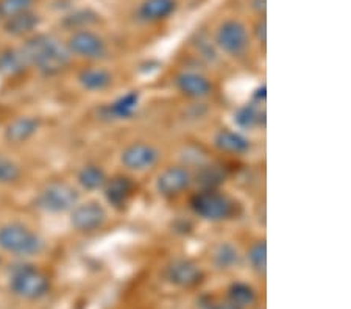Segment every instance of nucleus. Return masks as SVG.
Returning <instances> with one entry per match:
<instances>
[{"instance_id":"obj_22","label":"nucleus","mask_w":351,"mask_h":309,"mask_svg":"<svg viewBox=\"0 0 351 309\" xmlns=\"http://www.w3.org/2000/svg\"><path fill=\"white\" fill-rule=\"evenodd\" d=\"M28 67L27 61L19 50H3L0 52V75L16 77L21 75Z\"/></svg>"},{"instance_id":"obj_24","label":"nucleus","mask_w":351,"mask_h":309,"mask_svg":"<svg viewBox=\"0 0 351 309\" xmlns=\"http://www.w3.org/2000/svg\"><path fill=\"white\" fill-rule=\"evenodd\" d=\"M225 171L216 164L200 166L195 173V183L200 184L202 189H217L220 184L225 183Z\"/></svg>"},{"instance_id":"obj_7","label":"nucleus","mask_w":351,"mask_h":309,"mask_svg":"<svg viewBox=\"0 0 351 309\" xmlns=\"http://www.w3.org/2000/svg\"><path fill=\"white\" fill-rule=\"evenodd\" d=\"M106 211L99 201H86L77 205L71 212L72 227L80 233H93L104 227L106 222Z\"/></svg>"},{"instance_id":"obj_2","label":"nucleus","mask_w":351,"mask_h":309,"mask_svg":"<svg viewBox=\"0 0 351 309\" xmlns=\"http://www.w3.org/2000/svg\"><path fill=\"white\" fill-rule=\"evenodd\" d=\"M0 249L16 256H32L44 249V240L25 225L7 223L0 227Z\"/></svg>"},{"instance_id":"obj_16","label":"nucleus","mask_w":351,"mask_h":309,"mask_svg":"<svg viewBox=\"0 0 351 309\" xmlns=\"http://www.w3.org/2000/svg\"><path fill=\"white\" fill-rule=\"evenodd\" d=\"M39 121L35 117H18L5 130V139L11 144H22L38 132Z\"/></svg>"},{"instance_id":"obj_23","label":"nucleus","mask_w":351,"mask_h":309,"mask_svg":"<svg viewBox=\"0 0 351 309\" xmlns=\"http://www.w3.org/2000/svg\"><path fill=\"white\" fill-rule=\"evenodd\" d=\"M106 182H108V177H106L104 169L97 164H88L78 172V183L86 190L104 189Z\"/></svg>"},{"instance_id":"obj_30","label":"nucleus","mask_w":351,"mask_h":309,"mask_svg":"<svg viewBox=\"0 0 351 309\" xmlns=\"http://www.w3.org/2000/svg\"><path fill=\"white\" fill-rule=\"evenodd\" d=\"M95 21H97V14L89 10H82L71 16H67L64 19V25L69 28H83L89 24H94Z\"/></svg>"},{"instance_id":"obj_4","label":"nucleus","mask_w":351,"mask_h":309,"mask_svg":"<svg viewBox=\"0 0 351 309\" xmlns=\"http://www.w3.org/2000/svg\"><path fill=\"white\" fill-rule=\"evenodd\" d=\"M50 283L45 275L33 266H22L11 277V291L27 300L41 299L49 292Z\"/></svg>"},{"instance_id":"obj_31","label":"nucleus","mask_w":351,"mask_h":309,"mask_svg":"<svg viewBox=\"0 0 351 309\" xmlns=\"http://www.w3.org/2000/svg\"><path fill=\"white\" fill-rule=\"evenodd\" d=\"M254 35H256L258 41L261 44H265V41H267V22L264 18L259 19L254 25Z\"/></svg>"},{"instance_id":"obj_14","label":"nucleus","mask_w":351,"mask_h":309,"mask_svg":"<svg viewBox=\"0 0 351 309\" xmlns=\"http://www.w3.org/2000/svg\"><path fill=\"white\" fill-rule=\"evenodd\" d=\"M139 100L141 95L138 91H132L122 97H119L116 102H112L110 105H105L104 108H100V117L104 119H128L132 117L136 110L139 106Z\"/></svg>"},{"instance_id":"obj_20","label":"nucleus","mask_w":351,"mask_h":309,"mask_svg":"<svg viewBox=\"0 0 351 309\" xmlns=\"http://www.w3.org/2000/svg\"><path fill=\"white\" fill-rule=\"evenodd\" d=\"M234 122L243 130H253V128L265 125V111L254 103H247L241 106L234 112Z\"/></svg>"},{"instance_id":"obj_12","label":"nucleus","mask_w":351,"mask_h":309,"mask_svg":"<svg viewBox=\"0 0 351 309\" xmlns=\"http://www.w3.org/2000/svg\"><path fill=\"white\" fill-rule=\"evenodd\" d=\"M71 55L72 53L69 52L67 46H63V44L55 39V42L49 47L47 52L43 55V58L38 61L35 67L43 75H56L69 66Z\"/></svg>"},{"instance_id":"obj_15","label":"nucleus","mask_w":351,"mask_h":309,"mask_svg":"<svg viewBox=\"0 0 351 309\" xmlns=\"http://www.w3.org/2000/svg\"><path fill=\"white\" fill-rule=\"evenodd\" d=\"M214 145L220 150L225 151V153H231V155H242L247 153L250 150L252 144L243 134L228 130V128H222L219 130L216 138H214Z\"/></svg>"},{"instance_id":"obj_19","label":"nucleus","mask_w":351,"mask_h":309,"mask_svg":"<svg viewBox=\"0 0 351 309\" xmlns=\"http://www.w3.org/2000/svg\"><path fill=\"white\" fill-rule=\"evenodd\" d=\"M53 42H55V38L52 36L36 35V36H32L30 39H27L19 52L22 53V56H24V60L27 61L28 66H35Z\"/></svg>"},{"instance_id":"obj_18","label":"nucleus","mask_w":351,"mask_h":309,"mask_svg":"<svg viewBox=\"0 0 351 309\" xmlns=\"http://www.w3.org/2000/svg\"><path fill=\"white\" fill-rule=\"evenodd\" d=\"M78 82L88 91L97 92L111 86L112 75L111 72L101 69V67H88L78 74Z\"/></svg>"},{"instance_id":"obj_28","label":"nucleus","mask_w":351,"mask_h":309,"mask_svg":"<svg viewBox=\"0 0 351 309\" xmlns=\"http://www.w3.org/2000/svg\"><path fill=\"white\" fill-rule=\"evenodd\" d=\"M35 0H0V14L2 18L8 19L16 14L30 11Z\"/></svg>"},{"instance_id":"obj_35","label":"nucleus","mask_w":351,"mask_h":309,"mask_svg":"<svg viewBox=\"0 0 351 309\" xmlns=\"http://www.w3.org/2000/svg\"><path fill=\"white\" fill-rule=\"evenodd\" d=\"M0 19H2V14H0Z\"/></svg>"},{"instance_id":"obj_21","label":"nucleus","mask_w":351,"mask_h":309,"mask_svg":"<svg viewBox=\"0 0 351 309\" xmlns=\"http://www.w3.org/2000/svg\"><path fill=\"white\" fill-rule=\"evenodd\" d=\"M39 25V16L25 11V13L16 14L13 18H8L5 22V32L13 36H24L32 33Z\"/></svg>"},{"instance_id":"obj_27","label":"nucleus","mask_w":351,"mask_h":309,"mask_svg":"<svg viewBox=\"0 0 351 309\" xmlns=\"http://www.w3.org/2000/svg\"><path fill=\"white\" fill-rule=\"evenodd\" d=\"M247 258L253 271L259 275H264L267 271V244H265V240H256L248 249Z\"/></svg>"},{"instance_id":"obj_3","label":"nucleus","mask_w":351,"mask_h":309,"mask_svg":"<svg viewBox=\"0 0 351 309\" xmlns=\"http://www.w3.org/2000/svg\"><path fill=\"white\" fill-rule=\"evenodd\" d=\"M80 201V193L69 183L53 182L39 193L36 206L45 212L71 211Z\"/></svg>"},{"instance_id":"obj_6","label":"nucleus","mask_w":351,"mask_h":309,"mask_svg":"<svg viewBox=\"0 0 351 309\" xmlns=\"http://www.w3.org/2000/svg\"><path fill=\"white\" fill-rule=\"evenodd\" d=\"M194 182V177L189 172V169L184 166H171L158 175L156 180V190L160 195L166 197V199H173L183 194L186 189Z\"/></svg>"},{"instance_id":"obj_11","label":"nucleus","mask_w":351,"mask_h":309,"mask_svg":"<svg viewBox=\"0 0 351 309\" xmlns=\"http://www.w3.org/2000/svg\"><path fill=\"white\" fill-rule=\"evenodd\" d=\"M105 199L116 210H123L136 193V184L130 177L116 175L108 178L104 186Z\"/></svg>"},{"instance_id":"obj_29","label":"nucleus","mask_w":351,"mask_h":309,"mask_svg":"<svg viewBox=\"0 0 351 309\" xmlns=\"http://www.w3.org/2000/svg\"><path fill=\"white\" fill-rule=\"evenodd\" d=\"M22 175L19 164H16L13 160L0 156V184L16 183Z\"/></svg>"},{"instance_id":"obj_33","label":"nucleus","mask_w":351,"mask_h":309,"mask_svg":"<svg viewBox=\"0 0 351 309\" xmlns=\"http://www.w3.org/2000/svg\"><path fill=\"white\" fill-rule=\"evenodd\" d=\"M264 99H265V86L263 84V86L258 88L256 92H254V100H256V102H261Z\"/></svg>"},{"instance_id":"obj_26","label":"nucleus","mask_w":351,"mask_h":309,"mask_svg":"<svg viewBox=\"0 0 351 309\" xmlns=\"http://www.w3.org/2000/svg\"><path fill=\"white\" fill-rule=\"evenodd\" d=\"M241 255L237 251L236 247L230 243H222L216 247L213 255V261L216 264L217 269H222V271H226V269H233L234 266L239 264Z\"/></svg>"},{"instance_id":"obj_32","label":"nucleus","mask_w":351,"mask_h":309,"mask_svg":"<svg viewBox=\"0 0 351 309\" xmlns=\"http://www.w3.org/2000/svg\"><path fill=\"white\" fill-rule=\"evenodd\" d=\"M206 309H236L233 305H230L228 301L225 303H211V305H208Z\"/></svg>"},{"instance_id":"obj_13","label":"nucleus","mask_w":351,"mask_h":309,"mask_svg":"<svg viewBox=\"0 0 351 309\" xmlns=\"http://www.w3.org/2000/svg\"><path fill=\"white\" fill-rule=\"evenodd\" d=\"M177 88L189 99H203L213 92V84L205 75L197 72H181L175 78Z\"/></svg>"},{"instance_id":"obj_8","label":"nucleus","mask_w":351,"mask_h":309,"mask_svg":"<svg viewBox=\"0 0 351 309\" xmlns=\"http://www.w3.org/2000/svg\"><path fill=\"white\" fill-rule=\"evenodd\" d=\"M69 52L88 60H100L106 55V44L99 35L89 30H78L67 42Z\"/></svg>"},{"instance_id":"obj_1","label":"nucleus","mask_w":351,"mask_h":309,"mask_svg":"<svg viewBox=\"0 0 351 309\" xmlns=\"http://www.w3.org/2000/svg\"><path fill=\"white\" fill-rule=\"evenodd\" d=\"M191 208L205 221L222 222L234 217L237 203L219 189H202L191 199Z\"/></svg>"},{"instance_id":"obj_17","label":"nucleus","mask_w":351,"mask_h":309,"mask_svg":"<svg viewBox=\"0 0 351 309\" xmlns=\"http://www.w3.org/2000/svg\"><path fill=\"white\" fill-rule=\"evenodd\" d=\"M175 8H177L175 0H144L139 7V18L147 22L162 21L167 19Z\"/></svg>"},{"instance_id":"obj_5","label":"nucleus","mask_w":351,"mask_h":309,"mask_svg":"<svg viewBox=\"0 0 351 309\" xmlns=\"http://www.w3.org/2000/svg\"><path fill=\"white\" fill-rule=\"evenodd\" d=\"M217 46L231 56H242L250 46L247 28L239 21H225L216 35Z\"/></svg>"},{"instance_id":"obj_9","label":"nucleus","mask_w":351,"mask_h":309,"mask_svg":"<svg viewBox=\"0 0 351 309\" xmlns=\"http://www.w3.org/2000/svg\"><path fill=\"white\" fill-rule=\"evenodd\" d=\"M158 160H160V151L156 150L152 144L145 143H134L123 149L121 155L122 164L130 171L143 172L147 169L154 167Z\"/></svg>"},{"instance_id":"obj_10","label":"nucleus","mask_w":351,"mask_h":309,"mask_svg":"<svg viewBox=\"0 0 351 309\" xmlns=\"http://www.w3.org/2000/svg\"><path fill=\"white\" fill-rule=\"evenodd\" d=\"M166 278L178 288H192L197 286L203 278L202 269L191 260H175L166 267Z\"/></svg>"},{"instance_id":"obj_34","label":"nucleus","mask_w":351,"mask_h":309,"mask_svg":"<svg viewBox=\"0 0 351 309\" xmlns=\"http://www.w3.org/2000/svg\"><path fill=\"white\" fill-rule=\"evenodd\" d=\"M253 8L254 10H258L259 13H264V10H265V0H253Z\"/></svg>"},{"instance_id":"obj_25","label":"nucleus","mask_w":351,"mask_h":309,"mask_svg":"<svg viewBox=\"0 0 351 309\" xmlns=\"http://www.w3.org/2000/svg\"><path fill=\"white\" fill-rule=\"evenodd\" d=\"M254 300H256V294H254L252 286L245 283H234L228 289V303L236 309H245L252 306Z\"/></svg>"}]
</instances>
